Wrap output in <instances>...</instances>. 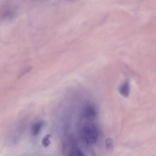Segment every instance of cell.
Instances as JSON below:
<instances>
[{"instance_id":"obj_1","label":"cell","mask_w":156,"mask_h":156,"mask_svg":"<svg viewBox=\"0 0 156 156\" xmlns=\"http://www.w3.org/2000/svg\"><path fill=\"white\" fill-rule=\"evenodd\" d=\"M81 135L83 141L88 145L96 143L98 137V129L94 124L87 123L84 125L81 130Z\"/></svg>"},{"instance_id":"obj_2","label":"cell","mask_w":156,"mask_h":156,"mask_svg":"<svg viewBox=\"0 0 156 156\" xmlns=\"http://www.w3.org/2000/svg\"><path fill=\"white\" fill-rule=\"evenodd\" d=\"M82 114L84 119L92 120L96 118L97 111L93 106L90 104H87L84 107Z\"/></svg>"},{"instance_id":"obj_3","label":"cell","mask_w":156,"mask_h":156,"mask_svg":"<svg viewBox=\"0 0 156 156\" xmlns=\"http://www.w3.org/2000/svg\"><path fill=\"white\" fill-rule=\"evenodd\" d=\"M130 85L127 81H125L120 86L119 92L120 94L124 97H128L130 93Z\"/></svg>"},{"instance_id":"obj_4","label":"cell","mask_w":156,"mask_h":156,"mask_svg":"<svg viewBox=\"0 0 156 156\" xmlns=\"http://www.w3.org/2000/svg\"><path fill=\"white\" fill-rule=\"evenodd\" d=\"M44 125V123L42 121L34 124L32 126L31 129V133L32 136H37L39 134Z\"/></svg>"},{"instance_id":"obj_5","label":"cell","mask_w":156,"mask_h":156,"mask_svg":"<svg viewBox=\"0 0 156 156\" xmlns=\"http://www.w3.org/2000/svg\"><path fill=\"white\" fill-rule=\"evenodd\" d=\"M106 149L108 152H111L113 150L114 148L113 140L111 138H107L105 141Z\"/></svg>"},{"instance_id":"obj_6","label":"cell","mask_w":156,"mask_h":156,"mask_svg":"<svg viewBox=\"0 0 156 156\" xmlns=\"http://www.w3.org/2000/svg\"><path fill=\"white\" fill-rule=\"evenodd\" d=\"M51 135L49 134L45 136L42 139V144L43 146L45 147L48 146L51 143L50 138L51 137Z\"/></svg>"},{"instance_id":"obj_7","label":"cell","mask_w":156,"mask_h":156,"mask_svg":"<svg viewBox=\"0 0 156 156\" xmlns=\"http://www.w3.org/2000/svg\"><path fill=\"white\" fill-rule=\"evenodd\" d=\"M76 156H87L82 150L79 148H76Z\"/></svg>"},{"instance_id":"obj_8","label":"cell","mask_w":156,"mask_h":156,"mask_svg":"<svg viewBox=\"0 0 156 156\" xmlns=\"http://www.w3.org/2000/svg\"><path fill=\"white\" fill-rule=\"evenodd\" d=\"M68 156H76V148H73L69 152Z\"/></svg>"},{"instance_id":"obj_9","label":"cell","mask_w":156,"mask_h":156,"mask_svg":"<svg viewBox=\"0 0 156 156\" xmlns=\"http://www.w3.org/2000/svg\"><path fill=\"white\" fill-rule=\"evenodd\" d=\"M31 70V69L30 68H29L24 71L22 73L20 74V76H19V77L22 76L23 75H24L26 73H27V72H29Z\"/></svg>"}]
</instances>
